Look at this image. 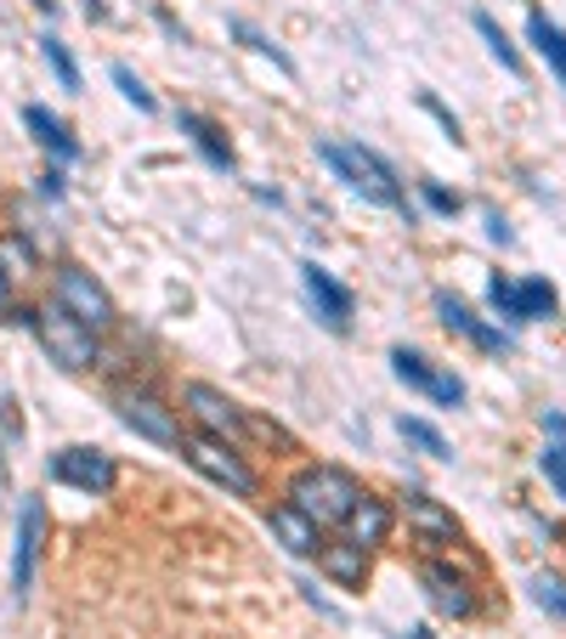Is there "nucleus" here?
Segmentation results:
<instances>
[{"instance_id": "4468645a", "label": "nucleus", "mask_w": 566, "mask_h": 639, "mask_svg": "<svg viewBox=\"0 0 566 639\" xmlns=\"http://www.w3.org/2000/svg\"><path fill=\"white\" fill-rule=\"evenodd\" d=\"M402 515H408V526L424 537V544H459V526H453V515H448L437 499L408 493V499H402Z\"/></svg>"}, {"instance_id": "a211bd4d", "label": "nucleus", "mask_w": 566, "mask_h": 639, "mask_svg": "<svg viewBox=\"0 0 566 639\" xmlns=\"http://www.w3.org/2000/svg\"><path fill=\"white\" fill-rule=\"evenodd\" d=\"M317 566L335 577V583H346V588H357L363 577H368V549L363 544H352V537H335V544H317Z\"/></svg>"}, {"instance_id": "7c9ffc66", "label": "nucleus", "mask_w": 566, "mask_h": 639, "mask_svg": "<svg viewBox=\"0 0 566 639\" xmlns=\"http://www.w3.org/2000/svg\"><path fill=\"white\" fill-rule=\"evenodd\" d=\"M40 192H45V199H63V170H45V176H40Z\"/></svg>"}, {"instance_id": "ddd939ff", "label": "nucleus", "mask_w": 566, "mask_h": 639, "mask_svg": "<svg viewBox=\"0 0 566 639\" xmlns=\"http://www.w3.org/2000/svg\"><path fill=\"white\" fill-rule=\"evenodd\" d=\"M437 312H442V323H448L453 334H464V339H470V346H482V352H493V357H504V352H510V334H504V328H488V323H482L476 312H470L464 301H453V294H442Z\"/></svg>"}, {"instance_id": "423d86ee", "label": "nucleus", "mask_w": 566, "mask_h": 639, "mask_svg": "<svg viewBox=\"0 0 566 639\" xmlns=\"http://www.w3.org/2000/svg\"><path fill=\"white\" fill-rule=\"evenodd\" d=\"M391 368H397V379H402V385H413L419 397H431L437 408H459V402H464V379H459V374H448V368H437L431 357L408 352V346H397V352H391Z\"/></svg>"}, {"instance_id": "39448f33", "label": "nucleus", "mask_w": 566, "mask_h": 639, "mask_svg": "<svg viewBox=\"0 0 566 639\" xmlns=\"http://www.w3.org/2000/svg\"><path fill=\"white\" fill-rule=\"evenodd\" d=\"M488 301L504 323H538V317H555L560 312V294L555 283L544 277H527V283H510V277H493L488 283Z\"/></svg>"}, {"instance_id": "412c9836", "label": "nucleus", "mask_w": 566, "mask_h": 639, "mask_svg": "<svg viewBox=\"0 0 566 639\" xmlns=\"http://www.w3.org/2000/svg\"><path fill=\"white\" fill-rule=\"evenodd\" d=\"M527 40L538 45V57L555 69V80L566 85V34H560V29H555L544 12H533V18H527Z\"/></svg>"}, {"instance_id": "0eeeda50", "label": "nucleus", "mask_w": 566, "mask_h": 639, "mask_svg": "<svg viewBox=\"0 0 566 639\" xmlns=\"http://www.w3.org/2000/svg\"><path fill=\"white\" fill-rule=\"evenodd\" d=\"M57 301L80 317V323H91V328H114V301H108V289L91 277V272H80V266H63L57 272Z\"/></svg>"}, {"instance_id": "1a4fd4ad", "label": "nucleus", "mask_w": 566, "mask_h": 639, "mask_svg": "<svg viewBox=\"0 0 566 639\" xmlns=\"http://www.w3.org/2000/svg\"><path fill=\"white\" fill-rule=\"evenodd\" d=\"M52 475H57L63 486H74V493H85V499H103L119 470H114V459L97 453V448H63V453L52 459Z\"/></svg>"}, {"instance_id": "bb28decb", "label": "nucleus", "mask_w": 566, "mask_h": 639, "mask_svg": "<svg viewBox=\"0 0 566 639\" xmlns=\"http://www.w3.org/2000/svg\"><path fill=\"white\" fill-rule=\"evenodd\" d=\"M114 85H119V96H125L130 108H142V114H154V91L142 85V80H136V74L125 69V63H114Z\"/></svg>"}, {"instance_id": "7ed1b4c3", "label": "nucleus", "mask_w": 566, "mask_h": 639, "mask_svg": "<svg viewBox=\"0 0 566 639\" xmlns=\"http://www.w3.org/2000/svg\"><path fill=\"white\" fill-rule=\"evenodd\" d=\"M23 323L34 328V339L45 352H52V363H63V368H91L97 363V328L91 323H80L63 301H52V306H40V312H23Z\"/></svg>"}, {"instance_id": "2f4dec72", "label": "nucleus", "mask_w": 566, "mask_h": 639, "mask_svg": "<svg viewBox=\"0 0 566 639\" xmlns=\"http://www.w3.org/2000/svg\"><path fill=\"white\" fill-rule=\"evenodd\" d=\"M7 312H12V277L0 272V317H7Z\"/></svg>"}, {"instance_id": "f3484780", "label": "nucleus", "mask_w": 566, "mask_h": 639, "mask_svg": "<svg viewBox=\"0 0 566 639\" xmlns=\"http://www.w3.org/2000/svg\"><path fill=\"white\" fill-rule=\"evenodd\" d=\"M23 125L34 130V142L45 147L52 159H63V165H74L80 159V142H74V130L52 114V108H23Z\"/></svg>"}, {"instance_id": "2eb2a0df", "label": "nucleus", "mask_w": 566, "mask_h": 639, "mask_svg": "<svg viewBox=\"0 0 566 639\" xmlns=\"http://www.w3.org/2000/svg\"><path fill=\"white\" fill-rule=\"evenodd\" d=\"M266 526H272V537H277V544L290 549V555H317V544H323V526H317V521H306L295 504L272 510V515H266Z\"/></svg>"}, {"instance_id": "473e14b6", "label": "nucleus", "mask_w": 566, "mask_h": 639, "mask_svg": "<svg viewBox=\"0 0 566 639\" xmlns=\"http://www.w3.org/2000/svg\"><path fill=\"white\" fill-rule=\"evenodd\" d=\"M488 238H493V243H510V227H504L499 216H488Z\"/></svg>"}, {"instance_id": "6e6552de", "label": "nucleus", "mask_w": 566, "mask_h": 639, "mask_svg": "<svg viewBox=\"0 0 566 639\" xmlns=\"http://www.w3.org/2000/svg\"><path fill=\"white\" fill-rule=\"evenodd\" d=\"M181 397H187V413L205 425V436H221V441H232V448H239V441L250 436L244 408H239V402H227L216 385H187Z\"/></svg>"}, {"instance_id": "4be33fe9", "label": "nucleus", "mask_w": 566, "mask_h": 639, "mask_svg": "<svg viewBox=\"0 0 566 639\" xmlns=\"http://www.w3.org/2000/svg\"><path fill=\"white\" fill-rule=\"evenodd\" d=\"M476 34L488 40V52L499 57V69H504V74H522V52H515V45H510V34L493 23V12H476Z\"/></svg>"}, {"instance_id": "393cba45", "label": "nucleus", "mask_w": 566, "mask_h": 639, "mask_svg": "<svg viewBox=\"0 0 566 639\" xmlns=\"http://www.w3.org/2000/svg\"><path fill=\"white\" fill-rule=\"evenodd\" d=\"M40 45H45V63H52L57 85H63V91H80V69H74V57H69V45H63L57 34H45Z\"/></svg>"}, {"instance_id": "f257e3e1", "label": "nucleus", "mask_w": 566, "mask_h": 639, "mask_svg": "<svg viewBox=\"0 0 566 639\" xmlns=\"http://www.w3.org/2000/svg\"><path fill=\"white\" fill-rule=\"evenodd\" d=\"M323 165L335 170L352 192H363L368 205H386V210L408 216V192H402L397 170L374 154V147H363V142H323Z\"/></svg>"}, {"instance_id": "72a5a7b5", "label": "nucleus", "mask_w": 566, "mask_h": 639, "mask_svg": "<svg viewBox=\"0 0 566 639\" xmlns=\"http://www.w3.org/2000/svg\"><path fill=\"white\" fill-rule=\"evenodd\" d=\"M85 18H108V0H85Z\"/></svg>"}, {"instance_id": "6ab92c4d", "label": "nucleus", "mask_w": 566, "mask_h": 639, "mask_svg": "<svg viewBox=\"0 0 566 639\" xmlns=\"http://www.w3.org/2000/svg\"><path fill=\"white\" fill-rule=\"evenodd\" d=\"M386 532H391V510H386V499L363 493L357 510L346 515V537H352V544H363V549H374V544H386Z\"/></svg>"}, {"instance_id": "5701e85b", "label": "nucleus", "mask_w": 566, "mask_h": 639, "mask_svg": "<svg viewBox=\"0 0 566 639\" xmlns=\"http://www.w3.org/2000/svg\"><path fill=\"white\" fill-rule=\"evenodd\" d=\"M0 272L12 283H29L34 277V243L29 238H0Z\"/></svg>"}, {"instance_id": "c85d7f7f", "label": "nucleus", "mask_w": 566, "mask_h": 639, "mask_svg": "<svg viewBox=\"0 0 566 639\" xmlns=\"http://www.w3.org/2000/svg\"><path fill=\"white\" fill-rule=\"evenodd\" d=\"M538 464H544V481H549L555 493L566 499V441H555V448H544V453H538Z\"/></svg>"}, {"instance_id": "b1692460", "label": "nucleus", "mask_w": 566, "mask_h": 639, "mask_svg": "<svg viewBox=\"0 0 566 639\" xmlns=\"http://www.w3.org/2000/svg\"><path fill=\"white\" fill-rule=\"evenodd\" d=\"M533 600H538L549 617H560V622H566V577H555V572H538V577H533Z\"/></svg>"}, {"instance_id": "f704fd0d", "label": "nucleus", "mask_w": 566, "mask_h": 639, "mask_svg": "<svg viewBox=\"0 0 566 639\" xmlns=\"http://www.w3.org/2000/svg\"><path fill=\"white\" fill-rule=\"evenodd\" d=\"M34 7H40L45 18H52V12H57V0H34Z\"/></svg>"}, {"instance_id": "f8f14e48", "label": "nucleus", "mask_w": 566, "mask_h": 639, "mask_svg": "<svg viewBox=\"0 0 566 639\" xmlns=\"http://www.w3.org/2000/svg\"><path fill=\"white\" fill-rule=\"evenodd\" d=\"M40 532H45V504L29 499V504H23V521H18V566H12V595H18V600H29V588H34Z\"/></svg>"}, {"instance_id": "9d476101", "label": "nucleus", "mask_w": 566, "mask_h": 639, "mask_svg": "<svg viewBox=\"0 0 566 639\" xmlns=\"http://www.w3.org/2000/svg\"><path fill=\"white\" fill-rule=\"evenodd\" d=\"M301 283H306V294H312V306H317V317H323V328H335V334H346L352 328V294L328 277L317 261L312 266H301Z\"/></svg>"}, {"instance_id": "c756f323", "label": "nucleus", "mask_w": 566, "mask_h": 639, "mask_svg": "<svg viewBox=\"0 0 566 639\" xmlns=\"http://www.w3.org/2000/svg\"><path fill=\"white\" fill-rule=\"evenodd\" d=\"M419 192H424V205H431L437 216H459V192H448L437 181H419Z\"/></svg>"}, {"instance_id": "20e7f679", "label": "nucleus", "mask_w": 566, "mask_h": 639, "mask_svg": "<svg viewBox=\"0 0 566 639\" xmlns=\"http://www.w3.org/2000/svg\"><path fill=\"white\" fill-rule=\"evenodd\" d=\"M181 453H187V464H193L199 475H210L216 486H227V493H239V499H255V475H250V464L239 459L232 441L193 436V441H181Z\"/></svg>"}, {"instance_id": "9b49d317", "label": "nucleus", "mask_w": 566, "mask_h": 639, "mask_svg": "<svg viewBox=\"0 0 566 639\" xmlns=\"http://www.w3.org/2000/svg\"><path fill=\"white\" fill-rule=\"evenodd\" d=\"M119 413H125L130 430H142L148 441H159V448H181V430H176L170 408H159L154 397H142V390H125V397H119Z\"/></svg>"}, {"instance_id": "dca6fc26", "label": "nucleus", "mask_w": 566, "mask_h": 639, "mask_svg": "<svg viewBox=\"0 0 566 639\" xmlns=\"http://www.w3.org/2000/svg\"><path fill=\"white\" fill-rule=\"evenodd\" d=\"M176 125H181V136H193V147H199V154H205L216 170H232V165H239V159H232V142L221 136L216 119H205V114H193V108H181Z\"/></svg>"}, {"instance_id": "f03ea898", "label": "nucleus", "mask_w": 566, "mask_h": 639, "mask_svg": "<svg viewBox=\"0 0 566 639\" xmlns=\"http://www.w3.org/2000/svg\"><path fill=\"white\" fill-rule=\"evenodd\" d=\"M357 499H363L357 475H346V470H335V464L301 470L295 486H290V504H295L306 521H317V526H346V515L357 510Z\"/></svg>"}, {"instance_id": "aec40b11", "label": "nucleus", "mask_w": 566, "mask_h": 639, "mask_svg": "<svg viewBox=\"0 0 566 639\" xmlns=\"http://www.w3.org/2000/svg\"><path fill=\"white\" fill-rule=\"evenodd\" d=\"M424 588H431L437 611H448V617H470V611H476L470 583H464L459 572H448V566H424Z\"/></svg>"}, {"instance_id": "a878e982", "label": "nucleus", "mask_w": 566, "mask_h": 639, "mask_svg": "<svg viewBox=\"0 0 566 639\" xmlns=\"http://www.w3.org/2000/svg\"><path fill=\"white\" fill-rule=\"evenodd\" d=\"M397 430L413 441L419 453H431V459H448V441H442V430H437V425H424V419H402Z\"/></svg>"}, {"instance_id": "cd10ccee", "label": "nucleus", "mask_w": 566, "mask_h": 639, "mask_svg": "<svg viewBox=\"0 0 566 639\" xmlns=\"http://www.w3.org/2000/svg\"><path fill=\"white\" fill-rule=\"evenodd\" d=\"M232 34H239V40H244V45H250V52H261V57H272V63H277V69H283V74H290V69H295V63H290V57H283V52H277V45H272V40H266V34H255V29H250V23H232Z\"/></svg>"}]
</instances>
